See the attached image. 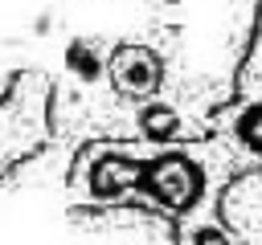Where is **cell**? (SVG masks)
<instances>
[{
    "label": "cell",
    "instance_id": "6da1fadb",
    "mask_svg": "<svg viewBox=\"0 0 262 245\" xmlns=\"http://www.w3.org/2000/svg\"><path fill=\"white\" fill-rule=\"evenodd\" d=\"M49 82L41 74H16L0 94V172L29 159L49 135Z\"/></svg>",
    "mask_w": 262,
    "mask_h": 245
},
{
    "label": "cell",
    "instance_id": "3957f363",
    "mask_svg": "<svg viewBox=\"0 0 262 245\" xmlns=\"http://www.w3.org/2000/svg\"><path fill=\"white\" fill-rule=\"evenodd\" d=\"M242 102H246V110L258 118V131H262V20H258V37H254L250 61H246V69H242Z\"/></svg>",
    "mask_w": 262,
    "mask_h": 245
},
{
    "label": "cell",
    "instance_id": "7a4b0ae2",
    "mask_svg": "<svg viewBox=\"0 0 262 245\" xmlns=\"http://www.w3.org/2000/svg\"><path fill=\"white\" fill-rule=\"evenodd\" d=\"M111 82H115L123 94L143 98V94H151V90L160 86V65H156V57H151L147 49L123 45V49H115V57H111Z\"/></svg>",
    "mask_w": 262,
    "mask_h": 245
}]
</instances>
